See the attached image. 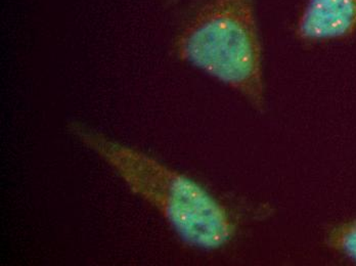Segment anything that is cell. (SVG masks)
Listing matches in <instances>:
<instances>
[{
  "instance_id": "obj_1",
  "label": "cell",
  "mask_w": 356,
  "mask_h": 266,
  "mask_svg": "<svg viewBox=\"0 0 356 266\" xmlns=\"http://www.w3.org/2000/svg\"><path fill=\"white\" fill-rule=\"evenodd\" d=\"M69 131L104 160L128 189L157 209L182 241L203 250L229 243L236 231L231 214L196 181L86 125L72 123Z\"/></svg>"
},
{
  "instance_id": "obj_2",
  "label": "cell",
  "mask_w": 356,
  "mask_h": 266,
  "mask_svg": "<svg viewBox=\"0 0 356 266\" xmlns=\"http://www.w3.org/2000/svg\"><path fill=\"white\" fill-rule=\"evenodd\" d=\"M178 58L238 92L266 103L255 0H208L178 36Z\"/></svg>"
},
{
  "instance_id": "obj_3",
  "label": "cell",
  "mask_w": 356,
  "mask_h": 266,
  "mask_svg": "<svg viewBox=\"0 0 356 266\" xmlns=\"http://www.w3.org/2000/svg\"><path fill=\"white\" fill-rule=\"evenodd\" d=\"M356 31V0H306L296 35L306 42L347 38Z\"/></svg>"
},
{
  "instance_id": "obj_4",
  "label": "cell",
  "mask_w": 356,
  "mask_h": 266,
  "mask_svg": "<svg viewBox=\"0 0 356 266\" xmlns=\"http://www.w3.org/2000/svg\"><path fill=\"white\" fill-rule=\"evenodd\" d=\"M327 244L336 252L356 263V219L334 228L329 233Z\"/></svg>"
}]
</instances>
